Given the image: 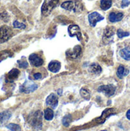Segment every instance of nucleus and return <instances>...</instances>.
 <instances>
[{
	"label": "nucleus",
	"mask_w": 130,
	"mask_h": 131,
	"mask_svg": "<svg viewBox=\"0 0 130 131\" xmlns=\"http://www.w3.org/2000/svg\"><path fill=\"white\" fill-rule=\"evenodd\" d=\"M61 8L68 10L73 11L76 13L81 12L84 10V5L81 1L75 0V1H66L61 4Z\"/></svg>",
	"instance_id": "f257e3e1"
},
{
	"label": "nucleus",
	"mask_w": 130,
	"mask_h": 131,
	"mask_svg": "<svg viewBox=\"0 0 130 131\" xmlns=\"http://www.w3.org/2000/svg\"><path fill=\"white\" fill-rule=\"evenodd\" d=\"M30 124L36 130H40L42 127V113L40 111H36L29 118Z\"/></svg>",
	"instance_id": "f03ea898"
},
{
	"label": "nucleus",
	"mask_w": 130,
	"mask_h": 131,
	"mask_svg": "<svg viewBox=\"0 0 130 131\" xmlns=\"http://www.w3.org/2000/svg\"><path fill=\"white\" fill-rule=\"evenodd\" d=\"M59 0H45L41 7V14L44 16L48 15L51 12L57 5Z\"/></svg>",
	"instance_id": "7ed1b4c3"
},
{
	"label": "nucleus",
	"mask_w": 130,
	"mask_h": 131,
	"mask_svg": "<svg viewBox=\"0 0 130 131\" xmlns=\"http://www.w3.org/2000/svg\"><path fill=\"white\" fill-rule=\"evenodd\" d=\"M12 36V30L7 25H3L0 28V44L8 41Z\"/></svg>",
	"instance_id": "20e7f679"
},
{
	"label": "nucleus",
	"mask_w": 130,
	"mask_h": 131,
	"mask_svg": "<svg viewBox=\"0 0 130 131\" xmlns=\"http://www.w3.org/2000/svg\"><path fill=\"white\" fill-rule=\"evenodd\" d=\"M38 88V86L36 84L31 82V81H25L20 87V92L29 94V93H31V92L34 91L35 90H37Z\"/></svg>",
	"instance_id": "39448f33"
},
{
	"label": "nucleus",
	"mask_w": 130,
	"mask_h": 131,
	"mask_svg": "<svg viewBox=\"0 0 130 131\" xmlns=\"http://www.w3.org/2000/svg\"><path fill=\"white\" fill-rule=\"evenodd\" d=\"M103 19H104V17L102 16L100 14H99L97 12H91L88 15L89 23H90V25L91 27H95L97 22H99V21H102Z\"/></svg>",
	"instance_id": "423d86ee"
},
{
	"label": "nucleus",
	"mask_w": 130,
	"mask_h": 131,
	"mask_svg": "<svg viewBox=\"0 0 130 131\" xmlns=\"http://www.w3.org/2000/svg\"><path fill=\"white\" fill-rule=\"evenodd\" d=\"M68 31V34L70 37H74L76 36L77 38L78 41L81 40V31H80V28L77 25H70L68 26L67 28Z\"/></svg>",
	"instance_id": "0eeeda50"
},
{
	"label": "nucleus",
	"mask_w": 130,
	"mask_h": 131,
	"mask_svg": "<svg viewBox=\"0 0 130 131\" xmlns=\"http://www.w3.org/2000/svg\"><path fill=\"white\" fill-rule=\"evenodd\" d=\"M116 89V88L114 85L108 84V85H102V86H100L97 89V91L99 92H103L108 97H111L115 94Z\"/></svg>",
	"instance_id": "6e6552de"
},
{
	"label": "nucleus",
	"mask_w": 130,
	"mask_h": 131,
	"mask_svg": "<svg viewBox=\"0 0 130 131\" xmlns=\"http://www.w3.org/2000/svg\"><path fill=\"white\" fill-rule=\"evenodd\" d=\"M28 60H29L31 64L34 67H40L44 64L43 59L37 54H31L29 56Z\"/></svg>",
	"instance_id": "1a4fd4ad"
},
{
	"label": "nucleus",
	"mask_w": 130,
	"mask_h": 131,
	"mask_svg": "<svg viewBox=\"0 0 130 131\" xmlns=\"http://www.w3.org/2000/svg\"><path fill=\"white\" fill-rule=\"evenodd\" d=\"M81 47L80 45H76L72 50H68L66 51V54L68 58H73V59H76L77 58L81 53Z\"/></svg>",
	"instance_id": "9d476101"
},
{
	"label": "nucleus",
	"mask_w": 130,
	"mask_h": 131,
	"mask_svg": "<svg viewBox=\"0 0 130 131\" xmlns=\"http://www.w3.org/2000/svg\"><path fill=\"white\" fill-rule=\"evenodd\" d=\"M46 104L54 109L58 104V98L54 94H51L46 99Z\"/></svg>",
	"instance_id": "9b49d317"
},
{
	"label": "nucleus",
	"mask_w": 130,
	"mask_h": 131,
	"mask_svg": "<svg viewBox=\"0 0 130 131\" xmlns=\"http://www.w3.org/2000/svg\"><path fill=\"white\" fill-rule=\"evenodd\" d=\"M123 12H110V15H109V21L112 23H114V22H118V21H120L123 18Z\"/></svg>",
	"instance_id": "f8f14e48"
},
{
	"label": "nucleus",
	"mask_w": 130,
	"mask_h": 131,
	"mask_svg": "<svg viewBox=\"0 0 130 131\" xmlns=\"http://www.w3.org/2000/svg\"><path fill=\"white\" fill-rule=\"evenodd\" d=\"M19 74H20V71L18 69H16V68L11 69L6 76V81L8 82L14 81L16 78H18V77L19 76Z\"/></svg>",
	"instance_id": "ddd939ff"
},
{
	"label": "nucleus",
	"mask_w": 130,
	"mask_h": 131,
	"mask_svg": "<svg viewBox=\"0 0 130 131\" xmlns=\"http://www.w3.org/2000/svg\"><path fill=\"white\" fill-rule=\"evenodd\" d=\"M61 63L57 61H52L48 64V70L53 73H57L61 69Z\"/></svg>",
	"instance_id": "4468645a"
},
{
	"label": "nucleus",
	"mask_w": 130,
	"mask_h": 131,
	"mask_svg": "<svg viewBox=\"0 0 130 131\" xmlns=\"http://www.w3.org/2000/svg\"><path fill=\"white\" fill-rule=\"evenodd\" d=\"M11 117V113L9 111H4L0 113V126L7 122Z\"/></svg>",
	"instance_id": "2eb2a0df"
},
{
	"label": "nucleus",
	"mask_w": 130,
	"mask_h": 131,
	"mask_svg": "<svg viewBox=\"0 0 130 131\" xmlns=\"http://www.w3.org/2000/svg\"><path fill=\"white\" fill-rule=\"evenodd\" d=\"M89 71L92 74H99L102 72V68L100 67V64H97V63H93L91 64L89 67Z\"/></svg>",
	"instance_id": "dca6fc26"
},
{
	"label": "nucleus",
	"mask_w": 130,
	"mask_h": 131,
	"mask_svg": "<svg viewBox=\"0 0 130 131\" xmlns=\"http://www.w3.org/2000/svg\"><path fill=\"white\" fill-rule=\"evenodd\" d=\"M120 56L126 60V61H130V48L129 47H126V48H123L120 52Z\"/></svg>",
	"instance_id": "f3484780"
},
{
	"label": "nucleus",
	"mask_w": 130,
	"mask_h": 131,
	"mask_svg": "<svg viewBox=\"0 0 130 131\" xmlns=\"http://www.w3.org/2000/svg\"><path fill=\"white\" fill-rule=\"evenodd\" d=\"M128 71H126L125 67L123 65H120L118 69H117V72H116V75L119 78L122 79L125 76H126L128 74Z\"/></svg>",
	"instance_id": "a211bd4d"
},
{
	"label": "nucleus",
	"mask_w": 130,
	"mask_h": 131,
	"mask_svg": "<svg viewBox=\"0 0 130 131\" xmlns=\"http://www.w3.org/2000/svg\"><path fill=\"white\" fill-rule=\"evenodd\" d=\"M113 4V0H100V8L106 11L108 10Z\"/></svg>",
	"instance_id": "6ab92c4d"
},
{
	"label": "nucleus",
	"mask_w": 130,
	"mask_h": 131,
	"mask_svg": "<svg viewBox=\"0 0 130 131\" xmlns=\"http://www.w3.org/2000/svg\"><path fill=\"white\" fill-rule=\"evenodd\" d=\"M44 117L46 121H51L54 118V111L51 108H46L44 112Z\"/></svg>",
	"instance_id": "aec40b11"
},
{
	"label": "nucleus",
	"mask_w": 130,
	"mask_h": 131,
	"mask_svg": "<svg viewBox=\"0 0 130 131\" xmlns=\"http://www.w3.org/2000/svg\"><path fill=\"white\" fill-rule=\"evenodd\" d=\"M114 34H115V28L113 27H107L104 30L103 36L107 38H110L113 37Z\"/></svg>",
	"instance_id": "412c9836"
},
{
	"label": "nucleus",
	"mask_w": 130,
	"mask_h": 131,
	"mask_svg": "<svg viewBox=\"0 0 130 131\" xmlns=\"http://www.w3.org/2000/svg\"><path fill=\"white\" fill-rule=\"evenodd\" d=\"M72 121V116L70 114H67L64 116L62 119V124L64 127H68Z\"/></svg>",
	"instance_id": "4be33fe9"
},
{
	"label": "nucleus",
	"mask_w": 130,
	"mask_h": 131,
	"mask_svg": "<svg viewBox=\"0 0 130 131\" xmlns=\"http://www.w3.org/2000/svg\"><path fill=\"white\" fill-rule=\"evenodd\" d=\"M80 95L83 98H84L85 100H90V94L88 90L87 89H84V88H82L80 90Z\"/></svg>",
	"instance_id": "5701e85b"
},
{
	"label": "nucleus",
	"mask_w": 130,
	"mask_h": 131,
	"mask_svg": "<svg viewBox=\"0 0 130 131\" xmlns=\"http://www.w3.org/2000/svg\"><path fill=\"white\" fill-rule=\"evenodd\" d=\"M6 127L11 131H21V127L15 124H8L6 125Z\"/></svg>",
	"instance_id": "b1692460"
},
{
	"label": "nucleus",
	"mask_w": 130,
	"mask_h": 131,
	"mask_svg": "<svg viewBox=\"0 0 130 131\" xmlns=\"http://www.w3.org/2000/svg\"><path fill=\"white\" fill-rule=\"evenodd\" d=\"M129 35V32H128V31H125L122 29L117 30V36L119 37V38H123L127 37Z\"/></svg>",
	"instance_id": "393cba45"
},
{
	"label": "nucleus",
	"mask_w": 130,
	"mask_h": 131,
	"mask_svg": "<svg viewBox=\"0 0 130 131\" xmlns=\"http://www.w3.org/2000/svg\"><path fill=\"white\" fill-rule=\"evenodd\" d=\"M13 27L15 28H19V29H25L26 28V25L24 23H21L18 21H15L13 22Z\"/></svg>",
	"instance_id": "a878e982"
},
{
	"label": "nucleus",
	"mask_w": 130,
	"mask_h": 131,
	"mask_svg": "<svg viewBox=\"0 0 130 131\" xmlns=\"http://www.w3.org/2000/svg\"><path fill=\"white\" fill-rule=\"evenodd\" d=\"M18 66L20 68H27L28 67V63L26 61H18Z\"/></svg>",
	"instance_id": "bb28decb"
},
{
	"label": "nucleus",
	"mask_w": 130,
	"mask_h": 131,
	"mask_svg": "<svg viewBox=\"0 0 130 131\" xmlns=\"http://www.w3.org/2000/svg\"><path fill=\"white\" fill-rule=\"evenodd\" d=\"M0 18L2 19V20H4L5 21H8V14L5 12H2V13H0Z\"/></svg>",
	"instance_id": "cd10ccee"
},
{
	"label": "nucleus",
	"mask_w": 130,
	"mask_h": 131,
	"mask_svg": "<svg viewBox=\"0 0 130 131\" xmlns=\"http://www.w3.org/2000/svg\"><path fill=\"white\" fill-rule=\"evenodd\" d=\"M130 3V0H123L122 1V4H121V7L122 8H125L127 7Z\"/></svg>",
	"instance_id": "c85d7f7f"
},
{
	"label": "nucleus",
	"mask_w": 130,
	"mask_h": 131,
	"mask_svg": "<svg viewBox=\"0 0 130 131\" xmlns=\"http://www.w3.org/2000/svg\"><path fill=\"white\" fill-rule=\"evenodd\" d=\"M33 77H34V80H39V79L41 78L42 76H41V73H35V74H34Z\"/></svg>",
	"instance_id": "c756f323"
},
{
	"label": "nucleus",
	"mask_w": 130,
	"mask_h": 131,
	"mask_svg": "<svg viewBox=\"0 0 130 131\" xmlns=\"http://www.w3.org/2000/svg\"><path fill=\"white\" fill-rule=\"evenodd\" d=\"M126 117L130 121V110H129V111L126 112Z\"/></svg>",
	"instance_id": "7c9ffc66"
},
{
	"label": "nucleus",
	"mask_w": 130,
	"mask_h": 131,
	"mask_svg": "<svg viewBox=\"0 0 130 131\" xmlns=\"http://www.w3.org/2000/svg\"><path fill=\"white\" fill-rule=\"evenodd\" d=\"M57 94H58V95H62V90L61 89H59L58 91H57Z\"/></svg>",
	"instance_id": "2f4dec72"
},
{
	"label": "nucleus",
	"mask_w": 130,
	"mask_h": 131,
	"mask_svg": "<svg viewBox=\"0 0 130 131\" xmlns=\"http://www.w3.org/2000/svg\"><path fill=\"white\" fill-rule=\"evenodd\" d=\"M101 131H107V130H101Z\"/></svg>",
	"instance_id": "473e14b6"
}]
</instances>
